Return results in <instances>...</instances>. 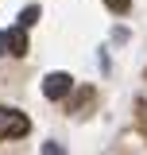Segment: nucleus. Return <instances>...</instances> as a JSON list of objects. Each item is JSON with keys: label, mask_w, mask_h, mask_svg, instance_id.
<instances>
[{"label": "nucleus", "mask_w": 147, "mask_h": 155, "mask_svg": "<svg viewBox=\"0 0 147 155\" xmlns=\"http://www.w3.org/2000/svg\"><path fill=\"white\" fill-rule=\"evenodd\" d=\"M27 128H31L27 113L0 105V140H16V136H27Z\"/></svg>", "instance_id": "obj_1"}, {"label": "nucleus", "mask_w": 147, "mask_h": 155, "mask_svg": "<svg viewBox=\"0 0 147 155\" xmlns=\"http://www.w3.org/2000/svg\"><path fill=\"white\" fill-rule=\"evenodd\" d=\"M74 89V78L66 70H54V74L43 78V97H51V101H62V97Z\"/></svg>", "instance_id": "obj_2"}, {"label": "nucleus", "mask_w": 147, "mask_h": 155, "mask_svg": "<svg viewBox=\"0 0 147 155\" xmlns=\"http://www.w3.org/2000/svg\"><path fill=\"white\" fill-rule=\"evenodd\" d=\"M4 39H8V54H16V58L27 54V31H23V23L16 31H4Z\"/></svg>", "instance_id": "obj_3"}, {"label": "nucleus", "mask_w": 147, "mask_h": 155, "mask_svg": "<svg viewBox=\"0 0 147 155\" xmlns=\"http://www.w3.org/2000/svg\"><path fill=\"white\" fill-rule=\"evenodd\" d=\"M39 16H43V12H39L35 4H31V8H23V12H19V23H23V27H31V23H35Z\"/></svg>", "instance_id": "obj_4"}, {"label": "nucleus", "mask_w": 147, "mask_h": 155, "mask_svg": "<svg viewBox=\"0 0 147 155\" xmlns=\"http://www.w3.org/2000/svg\"><path fill=\"white\" fill-rule=\"evenodd\" d=\"M43 155H66V147H62V143H54V140H51V143H43Z\"/></svg>", "instance_id": "obj_5"}, {"label": "nucleus", "mask_w": 147, "mask_h": 155, "mask_svg": "<svg viewBox=\"0 0 147 155\" xmlns=\"http://www.w3.org/2000/svg\"><path fill=\"white\" fill-rule=\"evenodd\" d=\"M105 4H109L112 12H128V8H132V0H105Z\"/></svg>", "instance_id": "obj_6"}, {"label": "nucleus", "mask_w": 147, "mask_h": 155, "mask_svg": "<svg viewBox=\"0 0 147 155\" xmlns=\"http://www.w3.org/2000/svg\"><path fill=\"white\" fill-rule=\"evenodd\" d=\"M0 54H8V39H4V31H0Z\"/></svg>", "instance_id": "obj_7"}]
</instances>
